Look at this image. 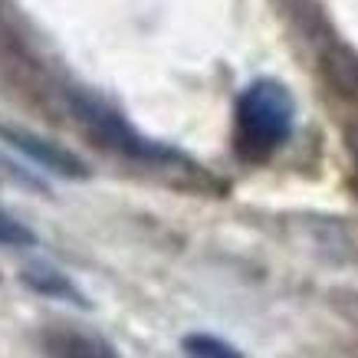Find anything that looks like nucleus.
<instances>
[{
  "instance_id": "obj_1",
  "label": "nucleus",
  "mask_w": 358,
  "mask_h": 358,
  "mask_svg": "<svg viewBox=\"0 0 358 358\" xmlns=\"http://www.w3.org/2000/svg\"><path fill=\"white\" fill-rule=\"evenodd\" d=\"M296 102L280 79H253L237 99V152L250 162L270 158L293 135Z\"/></svg>"
},
{
  "instance_id": "obj_2",
  "label": "nucleus",
  "mask_w": 358,
  "mask_h": 358,
  "mask_svg": "<svg viewBox=\"0 0 358 358\" xmlns=\"http://www.w3.org/2000/svg\"><path fill=\"white\" fill-rule=\"evenodd\" d=\"M73 109H76V115L96 131L99 138L109 141L112 148H119V152L135 155V158H164V155H168L162 145H152L148 138H141L138 131L131 129L112 106H106L102 99L73 96Z\"/></svg>"
},
{
  "instance_id": "obj_3",
  "label": "nucleus",
  "mask_w": 358,
  "mask_h": 358,
  "mask_svg": "<svg viewBox=\"0 0 358 358\" xmlns=\"http://www.w3.org/2000/svg\"><path fill=\"white\" fill-rule=\"evenodd\" d=\"M0 141H7L23 158H30V162L59 174V178H86V164L79 162L76 155L63 148V145H56V141L43 138V135H36V131L17 129V125H0Z\"/></svg>"
},
{
  "instance_id": "obj_4",
  "label": "nucleus",
  "mask_w": 358,
  "mask_h": 358,
  "mask_svg": "<svg viewBox=\"0 0 358 358\" xmlns=\"http://www.w3.org/2000/svg\"><path fill=\"white\" fill-rule=\"evenodd\" d=\"M43 352L50 358H119V352L102 336L73 326H53L43 332Z\"/></svg>"
},
{
  "instance_id": "obj_5",
  "label": "nucleus",
  "mask_w": 358,
  "mask_h": 358,
  "mask_svg": "<svg viewBox=\"0 0 358 358\" xmlns=\"http://www.w3.org/2000/svg\"><path fill=\"white\" fill-rule=\"evenodd\" d=\"M23 282L36 289L40 296H50L56 303H73V306H89V299L79 293L73 280L66 276L63 270H56L50 263H30L27 270H23Z\"/></svg>"
},
{
  "instance_id": "obj_6",
  "label": "nucleus",
  "mask_w": 358,
  "mask_h": 358,
  "mask_svg": "<svg viewBox=\"0 0 358 358\" xmlns=\"http://www.w3.org/2000/svg\"><path fill=\"white\" fill-rule=\"evenodd\" d=\"M181 348H185L187 358H243L240 348H234L230 342L217 336H207V332H191V336L181 338Z\"/></svg>"
},
{
  "instance_id": "obj_7",
  "label": "nucleus",
  "mask_w": 358,
  "mask_h": 358,
  "mask_svg": "<svg viewBox=\"0 0 358 358\" xmlns=\"http://www.w3.org/2000/svg\"><path fill=\"white\" fill-rule=\"evenodd\" d=\"M0 243H3V247H33V243H36V234L0 207Z\"/></svg>"
},
{
  "instance_id": "obj_8",
  "label": "nucleus",
  "mask_w": 358,
  "mask_h": 358,
  "mask_svg": "<svg viewBox=\"0 0 358 358\" xmlns=\"http://www.w3.org/2000/svg\"><path fill=\"white\" fill-rule=\"evenodd\" d=\"M348 148H352V155H355V164H358V125L348 131Z\"/></svg>"
}]
</instances>
